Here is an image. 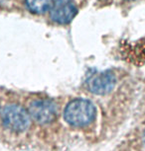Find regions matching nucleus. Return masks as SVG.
Here are the masks:
<instances>
[{
	"mask_svg": "<svg viewBox=\"0 0 145 151\" xmlns=\"http://www.w3.org/2000/svg\"><path fill=\"white\" fill-rule=\"evenodd\" d=\"M54 0H26V5L31 12L43 14L51 9Z\"/></svg>",
	"mask_w": 145,
	"mask_h": 151,
	"instance_id": "6",
	"label": "nucleus"
},
{
	"mask_svg": "<svg viewBox=\"0 0 145 151\" xmlns=\"http://www.w3.org/2000/svg\"><path fill=\"white\" fill-rule=\"evenodd\" d=\"M30 118L40 124H50L56 119L57 108L54 102L47 99L34 100L28 108Z\"/></svg>",
	"mask_w": 145,
	"mask_h": 151,
	"instance_id": "3",
	"label": "nucleus"
},
{
	"mask_svg": "<svg viewBox=\"0 0 145 151\" xmlns=\"http://www.w3.org/2000/svg\"><path fill=\"white\" fill-rule=\"evenodd\" d=\"M124 1H135V0H124Z\"/></svg>",
	"mask_w": 145,
	"mask_h": 151,
	"instance_id": "9",
	"label": "nucleus"
},
{
	"mask_svg": "<svg viewBox=\"0 0 145 151\" xmlns=\"http://www.w3.org/2000/svg\"><path fill=\"white\" fill-rule=\"evenodd\" d=\"M78 13L74 0H55L50 9V17L57 24H69Z\"/></svg>",
	"mask_w": 145,
	"mask_h": 151,
	"instance_id": "5",
	"label": "nucleus"
},
{
	"mask_svg": "<svg viewBox=\"0 0 145 151\" xmlns=\"http://www.w3.org/2000/svg\"><path fill=\"white\" fill-rule=\"evenodd\" d=\"M143 142H144V144H145V132L143 133Z\"/></svg>",
	"mask_w": 145,
	"mask_h": 151,
	"instance_id": "8",
	"label": "nucleus"
},
{
	"mask_svg": "<svg viewBox=\"0 0 145 151\" xmlns=\"http://www.w3.org/2000/svg\"><path fill=\"white\" fill-rule=\"evenodd\" d=\"M87 89L96 95H106L112 91L116 85V77L112 71L106 70L103 72L93 74L87 82Z\"/></svg>",
	"mask_w": 145,
	"mask_h": 151,
	"instance_id": "4",
	"label": "nucleus"
},
{
	"mask_svg": "<svg viewBox=\"0 0 145 151\" xmlns=\"http://www.w3.org/2000/svg\"><path fill=\"white\" fill-rule=\"evenodd\" d=\"M96 110L92 102L86 99H75L67 105L64 112V119L74 127H85L95 118Z\"/></svg>",
	"mask_w": 145,
	"mask_h": 151,
	"instance_id": "1",
	"label": "nucleus"
},
{
	"mask_svg": "<svg viewBox=\"0 0 145 151\" xmlns=\"http://www.w3.org/2000/svg\"><path fill=\"white\" fill-rule=\"evenodd\" d=\"M129 59H134L135 61L145 60V40L137 42L135 45H130L128 48Z\"/></svg>",
	"mask_w": 145,
	"mask_h": 151,
	"instance_id": "7",
	"label": "nucleus"
},
{
	"mask_svg": "<svg viewBox=\"0 0 145 151\" xmlns=\"http://www.w3.org/2000/svg\"><path fill=\"white\" fill-rule=\"evenodd\" d=\"M1 119L4 127L14 132H22L30 124V115L24 108L15 104L8 105L3 109Z\"/></svg>",
	"mask_w": 145,
	"mask_h": 151,
	"instance_id": "2",
	"label": "nucleus"
}]
</instances>
